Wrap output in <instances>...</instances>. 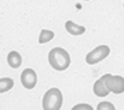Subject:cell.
Listing matches in <instances>:
<instances>
[{"label": "cell", "instance_id": "obj_4", "mask_svg": "<svg viewBox=\"0 0 124 110\" xmlns=\"http://www.w3.org/2000/svg\"><path fill=\"white\" fill-rule=\"evenodd\" d=\"M110 53V47L108 45H99L90 51L85 57V62L89 65H95L105 59Z\"/></svg>", "mask_w": 124, "mask_h": 110}, {"label": "cell", "instance_id": "obj_7", "mask_svg": "<svg viewBox=\"0 0 124 110\" xmlns=\"http://www.w3.org/2000/svg\"><path fill=\"white\" fill-rule=\"evenodd\" d=\"M93 93L96 96H98V97H105V96H108L110 93L109 89L106 88L104 82L102 81V78L97 79L95 84H93Z\"/></svg>", "mask_w": 124, "mask_h": 110}, {"label": "cell", "instance_id": "obj_8", "mask_svg": "<svg viewBox=\"0 0 124 110\" xmlns=\"http://www.w3.org/2000/svg\"><path fill=\"white\" fill-rule=\"evenodd\" d=\"M21 62H23V58L19 52L17 51H11L7 55V63L12 69H18L21 65Z\"/></svg>", "mask_w": 124, "mask_h": 110}, {"label": "cell", "instance_id": "obj_13", "mask_svg": "<svg viewBox=\"0 0 124 110\" xmlns=\"http://www.w3.org/2000/svg\"><path fill=\"white\" fill-rule=\"evenodd\" d=\"M83 1H89V0H83Z\"/></svg>", "mask_w": 124, "mask_h": 110}, {"label": "cell", "instance_id": "obj_9", "mask_svg": "<svg viewBox=\"0 0 124 110\" xmlns=\"http://www.w3.org/2000/svg\"><path fill=\"white\" fill-rule=\"evenodd\" d=\"M53 38H54V32L51 31V30H45V28H44V30L40 31L38 42H39V44H45V43L51 42Z\"/></svg>", "mask_w": 124, "mask_h": 110}, {"label": "cell", "instance_id": "obj_2", "mask_svg": "<svg viewBox=\"0 0 124 110\" xmlns=\"http://www.w3.org/2000/svg\"><path fill=\"white\" fill-rule=\"evenodd\" d=\"M63 105V93L58 88H51L43 97L44 110H60Z\"/></svg>", "mask_w": 124, "mask_h": 110}, {"label": "cell", "instance_id": "obj_5", "mask_svg": "<svg viewBox=\"0 0 124 110\" xmlns=\"http://www.w3.org/2000/svg\"><path fill=\"white\" fill-rule=\"evenodd\" d=\"M20 82L24 88H26L29 90L34 89L37 85V82H38V77H37L36 71L33 69H30V68L23 70V72L20 75Z\"/></svg>", "mask_w": 124, "mask_h": 110}, {"label": "cell", "instance_id": "obj_12", "mask_svg": "<svg viewBox=\"0 0 124 110\" xmlns=\"http://www.w3.org/2000/svg\"><path fill=\"white\" fill-rule=\"evenodd\" d=\"M71 110H93L92 105L87 104V103H79V104H76L75 107H72Z\"/></svg>", "mask_w": 124, "mask_h": 110}, {"label": "cell", "instance_id": "obj_3", "mask_svg": "<svg viewBox=\"0 0 124 110\" xmlns=\"http://www.w3.org/2000/svg\"><path fill=\"white\" fill-rule=\"evenodd\" d=\"M101 78L110 92H114L117 95L124 92V77L118 76V75L106 73L104 76H102Z\"/></svg>", "mask_w": 124, "mask_h": 110}, {"label": "cell", "instance_id": "obj_1", "mask_svg": "<svg viewBox=\"0 0 124 110\" xmlns=\"http://www.w3.org/2000/svg\"><path fill=\"white\" fill-rule=\"evenodd\" d=\"M47 59L50 65L57 71H64L71 64V57L63 47H53L48 52Z\"/></svg>", "mask_w": 124, "mask_h": 110}, {"label": "cell", "instance_id": "obj_10", "mask_svg": "<svg viewBox=\"0 0 124 110\" xmlns=\"http://www.w3.org/2000/svg\"><path fill=\"white\" fill-rule=\"evenodd\" d=\"M14 85L13 79L10 77H2L0 78V93L2 92H7L8 90H11Z\"/></svg>", "mask_w": 124, "mask_h": 110}, {"label": "cell", "instance_id": "obj_11", "mask_svg": "<svg viewBox=\"0 0 124 110\" xmlns=\"http://www.w3.org/2000/svg\"><path fill=\"white\" fill-rule=\"evenodd\" d=\"M97 110H116V108L111 102H101L97 105Z\"/></svg>", "mask_w": 124, "mask_h": 110}, {"label": "cell", "instance_id": "obj_6", "mask_svg": "<svg viewBox=\"0 0 124 110\" xmlns=\"http://www.w3.org/2000/svg\"><path fill=\"white\" fill-rule=\"evenodd\" d=\"M65 30L70 34L72 36H80L85 32V27L82 25H78L76 23H73L72 20H67L65 23Z\"/></svg>", "mask_w": 124, "mask_h": 110}]
</instances>
